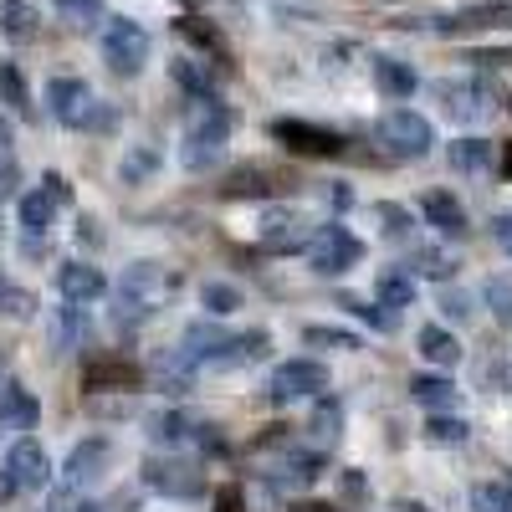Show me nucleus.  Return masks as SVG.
<instances>
[{
    "instance_id": "1",
    "label": "nucleus",
    "mask_w": 512,
    "mask_h": 512,
    "mask_svg": "<svg viewBox=\"0 0 512 512\" xmlns=\"http://www.w3.org/2000/svg\"><path fill=\"white\" fill-rule=\"evenodd\" d=\"M180 287V277L159 267V262H134L123 277H118V292H113V323L118 328H139L159 313V303Z\"/></svg>"
},
{
    "instance_id": "2",
    "label": "nucleus",
    "mask_w": 512,
    "mask_h": 512,
    "mask_svg": "<svg viewBox=\"0 0 512 512\" xmlns=\"http://www.w3.org/2000/svg\"><path fill=\"white\" fill-rule=\"evenodd\" d=\"M231 108L221 98H190V113H185V139H180V164L185 169H210L226 144H231Z\"/></svg>"
},
{
    "instance_id": "3",
    "label": "nucleus",
    "mask_w": 512,
    "mask_h": 512,
    "mask_svg": "<svg viewBox=\"0 0 512 512\" xmlns=\"http://www.w3.org/2000/svg\"><path fill=\"white\" fill-rule=\"evenodd\" d=\"M374 139H379V149L390 159H425L436 149V128L425 123L420 113H410V108H390V113H379Z\"/></svg>"
},
{
    "instance_id": "4",
    "label": "nucleus",
    "mask_w": 512,
    "mask_h": 512,
    "mask_svg": "<svg viewBox=\"0 0 512 512\" xmlns=\"http://www.w3.org/2000/svg\"><path fill=\"white\" fill-rule=\"evenodd\" d=\"M98 47H103V62L118 72V77H139L144 62H149V31L139 21H128V16H113L103 21V36H98Z\"/></svg>"
},
{
    "instance_id": "5",
    "label": "nucleus",
    "mask_w": 512,
    "mask_h": 512,
    "mask_svg": "<svg viewBox=\"0 0 512 512\" xmlns=\"http://www.w3.org/2000/svg\"><path fill=\"white\" fill-rule=\"evenodd\" d=\"M359 256H364V241L349 226H323L308 241V267L323 277H344L349 267H359Z\"/></svg>"
},
{
    "instance_id": "6",
    "label": "nucleus",
    "mask_w": 512,
    "mask_h": 512,
    "mask_svg": "<svg viewBox=\"0 0 512 512\" xmlns=\"http://www.w3.org/2000/svg\"><path fill=\"white\" fill-rule=\"evenodd\" d=\"M144 487L159 492V497L190 502V497L205 492V472H200L195 461H185V456H149V461H144Z\"/></svg>"
},
{
    "instance_id": "7",
    "label": "nucleus",
    "mask_w": 512,
    "mask_h": 512,
    "mask_svg": "<svg viewBox=\"0 0 512 512\" xmlns=\"http://www.w3.org/2000/svg\"><path fill=\"white\" fill-rule=\"evenodd\" d=\"M272 139L287 144L292 154H303V159H338V154H344V134L318 128V123H308V118H277V123H272Z\"/></svg>"
},
{
    "instance_id": "8",
    "label": "nucleus",
    "mask_w": 512,
    "mask_h": 512,
    "mask_svg": "<svg viewBox=\"0 0 512 512\" xmlns=\"http://www.w3.org/2000/svg\"><path fill=\"white\" fill-rule=\"evenodd\" d=\"M47 108L62 128H93V113H98V98L82 77H52L47 82Z\"/></svg>"
},
{
    "instance_id": "9",
    "label": "nucleus",
    "mask_w": 512,
    "mask_h": 512,
    "mask_svg": "<svg viewBox=\"0 0 512 512\" xmlns=\"http://www.w3.org/2000/svg\"><path fill=\"white\" fill-rule=\"evenodd\" d=\"M431 93H436V98H441V108H446L451 118H461V123L487 118V113H492V103H497V93L487 88L482 77H446V82H436Z\"/></svg>"
},
{
    "instance_id": "10",
    "label": "nucleus",
    "mask_w": 512,
    "mask_h": 512,
    "mask_svg": "<svg viewBox=\"0 0 512 512\" xmlns=\"http://www.w3.org/2000/svg\"><path fill=\"white\" fill-rule=\"evenodd\" d=\"M328 390V369L318 359H292L272 374V405H297V400H318Z\"/></svg>"
},
{
    "instance_id": "11",
    "label": "nucleus",
    "mask_w": 512,
    "mask_h": 512,
    "mask_svg": "<svg viewBox=\"0 0 512 512\" xmlns=\"http://www.w3.org/2000/svg\"><path fill=\"white\" fill-rule=\"evenodd\" d=\"M512 26V0H477V6H461L451 16H436L431 31H446V36H466V31H502Z\"/></svg>"
},
{
    "instance_id": "12",
    "label": "nucleus",
    "mask_w": 512,
    "mask_h": 512,
    "mask_svg": "<svg viewBox=\"0 0 512 512\" xmlns=\"http://www.w3.org/2000/svg\"><path fill=\"white\" fill-rule=\"evenodd\" d=\"M318 472H323V456L308 451V446H282V451L267 461V482H272L277 492L308 487V482H318Z\"/></svg>"
},
{
    "instance_id": "13",
    "label": "nucleus",
    "mask_w": 512,
    "mask_h": 512,
    "mask_svg": "<svg viewBox=\"0 0 512 512\" xmlns=\"http://www.w3.org/2000/svg\"><path fill=\"white\" fill-rule=\"evenodd\" d=\"M149 379H154V390H164V395H190L195 379H200V359L185 344L180 349H159L154 364H149Z\"/></svg>"
},
{
    "instance_id": "14",
    "label": "nucleus",
    "mask_w": 512,
    "mask_h": 512,
    "mask_svg": "<svg viewBox=\"0 0 512 512\" xmlns=\"http://www.w3.org/2000/svg\"><path fill=\"white\" fill-rule=\"evenodd\" d=\"M108 466H113V441L88 436V441H77V446H72V456H67V466H62V477H67V487L77 492V487L103 482Z\"/></svg>"
},
{
    "instance_id": "15",
    "label": "nucleus",
    "mask_w": 512,
    "mask_h": 512,
    "mask_svg": "<svg viewBox=\"0 0 512 512\" xmlns=\"http://www.w3.org/2000/svg\"><path fill=\"white\" fill-rule=\"evenodd\" d=\"M6 472L16 477V487L21 492H41L52 482V456L41 451V441L36 436H21L11 451H6Z\"/></svg>"
},
{
    "instance_id": "16",
    "label": "nucleus",
    "mask_w": 512,
    "mask_h": 512,
    "mask_svg": "<svg viewBox=\"0 0 512 512\" xmlns=\"http://www.w3.org/2000/svg\"><path fill=\"white\" fill-rule=\"evenodd\" d=\"M303 226L308 221L297 216V210H262V221H256V246L272 251V256H287V251H297L308 241Z\"/></svg>"
},
{
    "instance_id": "17",
    "label": "nucleus",
    "mask_w": 512,
    "mask_h": 512,
    "mask_svg": "<svg viewBox=\"0 0 512 512\" xmlns=\"http://www.w3.org/2000/svg\"><path fill=\"white\" fill-rule=\"evenodd\" d=\"M267 354H272V333H267V328L226 333V344L205 359V369H246V364H262Z\"/></svg>"
},
{
    "instance_id": "18",
    "label": "nucleus",
    "mask_w": 512,
    "mask_h": 512,
    "mask_svg": "<svg viewBox=\"0 0 512 512\" xmlns=\"http://www.w3.org/2000/svg\"><path fill=\"white\" fill-rule=\"evenodd\" d=\"M57 292L67 297V303H98V297L108 292V277H103V267H93V262H62L57 267Z\"/></svg>"
},
{
    "instance_id": "19",
    "label": "nucleus",
    "mask_w": 512,
    "mask_h": 512,
    "mask_svg": "<svg viewBox=\"0 0 512 512\" xmlns=\"http://www.w3.org/2000/svg\"><path fill=\"white\" fill-rule=\"evenodd\" d=\"M36 420H41L36 395L26 390L21 379H0V425H11V431H31Z\"/></svg>"
},
{
    "instance_id": "20",
    "label": "nucleus",
    "mask_w": 512,
    "mask_h": 512,
    "mask_svg": "<svg viewBox=\"0 0 512 512\" xmlns=\"http://www.w3.org/2000/svg\"><path fill=\"white\" fill-rule=\"evenodd\" d=\"M420 216L431 221L441 236H466V210L451 190H425L420 195Z\"/></svg>"
},
{
    "instance_id": "21",
    "label": "nucleus",
    "mask_w": 512,
    "mask_h": 512,
    "mask_svg": "<svg viewBox=\"0 0 512 512\" xmlns=\"http://www.w3.org/2000/svg\"><path fill=\"white\" fill-rule=\"evenodd\" d=\"M134 384H139V369L128 359H93L88 369H82V390H93V395H103V390H134Z\"/></svg>"
},
{
    "instance_id": "22",
    "label": "nucleus",
    "mask_w": 512,
    "mask_h": 512,
    "mask_svg": "<svg viewBox=\"0 0 512 512\" xmlns=\"http://www.w3.org/2000/svg\"><path fill=\"white\" fill-rule=\"evenodd\" d=\"M144 425H149V441L164 446V451H175V446L195 441V431H200V420H190L185 410H154Z\"/></svg>"
},
{
    "instance_id": "23",
    "label": "nucleus",
    "mask_w": 512,
    "mask_h": 512,
    "mask_svg": "<svg viewBox=\"0 0 512 512\" xmlns=\"http://www.w3.org/2000/svg\"><path fill=\"white\" fill-rule=\"evenodd\" d=\"M82 338H88V313H82V303H67L52 313V354H72L82 349Z\"/></svg>"
},
{
    "instance_id": "24",
    "label": "nucleus",
    "mask_w": 512,
    "mask_h": 512,
    "mask_svg": "<svg viewBox=\"0 0 512 512\" xmlns=\"http://www.w3.org/2000/svg\"><path fill=\"white\" fill-rule=\"evenodd\" d=\"M0 36L16 41V47L36 41V36H41V16H36V6H26V0H0Z\"/></svg>"
},
{
    "instance_id": "25",
    "label": "nucleus",
    "mask_w": 512,
    "mask_h": 512,
    "mask_svg": "<svg viewBox=\"0 0 512 512\" xmlns=\"http://www.w3.org/2000/svg\"><path fill=\"white\" fill-rule=\"evenodd\" d=\"M374 88H379L384 98L400 103V98H410V93L420 88V77H415L400 57H374Z\"/></svg>"
},
{
    "instance_id": "26",
    "label": "nucleus",
    "mask_w": 512,
    "mask_h": 512,
    "mask_svg": "<svg viewBox=\"0 0 512 512\" xmlns=\"http://www.w3.org/2000/svg\"><path fill=\"white\" fill-rule=\"evenodd\" d=\"M52 216H57V195H52L47 185L21 195V231H26V236H47V231H52Z\"/></svg>"
},
{
    "instance_id": "27",
    "label": "nucleus",
    "mask_w": 512,
    "mask_h": 512,
    "mask_svg": "<svg viewBox=\"0 0 512 512\" xmlns=\"http://www.w3.org/2000/svg\"><path fill=\"white\" fill-rule=\"evenodd\" d=\"M410 400L425 405V410H451V405L461 400V390H456L446 374H415V379H410Z\"/></svg>"
},
{
    "instance_id": "28",
    "label": "nucleus",
    "mask_w": 512,
    "mask_h": 512,
    "mask_svg": "<svg viewBox=\"0 0 512 512\" xmlns=\"http://www.w3.org/2000/svg\"><path fill=\"white\" fill-rule=\"evenodd\" d=\"M308 436H313V446H333L338 436H344V405H338L333 395H318V405L308 415Z\"/></svg>"
},
{
    "instance_id": "29",
    "label": "nucleus",
    "mask_w": 512,
    "mask_h": 512,
    "mask_svg": "<svg viewBox=\"0 0 512 512\" xmlns=\"http://www.w3.org/2000/svg\"><path fill=\"white\" fill-rule=\"evenodd\" d=\"M159 164H164V154H159L154 144H134V149L118 159V180H123V185H144V180L159 175Z\"/></svg>"
},
{
    "instance_id": "30",
    "label": "nucleus",
    "mask_w": 512,
    "mask_h": 512,
    "mask_svg": "<svg viewBox=\"0 0 512 512\" xmlns=\"http://www.w3.org/2000/svg\"><path fill=\"white\" fill-rule=\"evenodd\" d=\"M374 303L379 308H390V313H400V308H410L415 303V282H410V272H379V282H374Z\"/></svg>"
},
{
    "instance_id": "31",
    "label": "nucleus",
    "mask_w": 512,
    "mask_h": 512,
    "mask_svg": "<svg viewBox=\"0 0 512 512\" xmlns=\"http://www.w3.org/2000/svg\"><path fill=\"white\" fill-rule=\"evenodd\" d=\"M415 349H420V359H431L436 369H451V364H461V344H456V338H451L446 328H420Z\"/></svg>"
},
{
    "instance_id": "32",
    "label": "nucleus",
    "mask_w": 512,
    "mask_h": 512,
    "mask_svg": "<svg viewBox=\"0 0 512 512\" xmlns=\"http://www.w3.org/2000/svg\"><path fill=\"white\" fill-rule=\"evenodd\" d=\"M169 77H175L190 98H216V77H210L205 62H195V57H175L169 62Z\"/></svg>"
},
{
    "instance_id": "33",
    "label": "nucleus",
    "mask_w": 512,
    "mask_h": 512,
    "mask_svg": "<svg viewBox=\"0 0 512 512\" xmlns=\"http://www.w3.org/2000/svg\"><path fill=\"white\" fill-rule=\"evenodd\" d=\"M0 103H6L16 118H31V88L16 62H0Z\"/></svg>"
},
{
    "instance_id": "34",
    "label": "nucleus",
    "mask_w": 512,
    "mask_h": 512,
    "mask_svg": "<svg viewBox=\"0 0 512 512\" xmlns=\"http://www.w3.org/2000/svg\"><path fill=\"white\" fill-rule=\"evenodd\" d=\"M200 308H205L210 318H231V313L241 308V287H236V282H216V277H210V282L200 287Z\"/></svg>"
},
{
    "instance_id": "35",
    "label": "nucleus",
    "mask_w": 512,
    "mask_h": 512,
    "mask_svg": "<svg viewBox=\"0 0 512 512\" xmlns=\"http://www.w3.org/2000/svg\"><path fill=\"white\" fill-rule=\"evenodd\" d=\"M451 164L461 169V175H482V169H492V144L487 139H456Z\"/></svg>"
},
{
    "instance_id": "36",
    "label": "nucleus",
    "mask_w": 512,
    "mask_h": 512,
    "mask_svg": "<svg viewBox=\"0 0 512 512\" xmlns=\"http://www.w3.org/2000/svg\"><path fill=\"white\" fill-rule=\"evenodd\" d=\"M466 436H472V425L446 415V410H436L431 425H425V441H431V446H466Z\"/></svg>"
},
{
    "instance_id": "37",
    "label": "nucleus",
    "mask_w": 512,
    "mask_h": 512,
    "mask_svg": "<svg viewBox=\"0 0 512 512\" xmlns=\"http://www.w3.org/2000/svg\"><path fill=\"white\" fill-rule=\"evenodd\" d=\"M410 272L431 277V282H451L456 256H451V251H441V246H420V251H415V262H410Z\"/></svg>"
},
{
    "instance_id": "38",
    "label": "nucleus",
    "mask_w": 512,
    "mask_h": 512,
    "mask_svg": "<svg viewBox=\"0 0 512 512\" xmlns=\"http://www.w3.org/2000/svg\"><path fill=\"white\" fill-rule=\"evenodd\" d=\"M303 338L313 349H328V354H354L359 349V333H349V328H323V323H313V328H303Z\"/></svg>"
},
{
    "instance_id": "39",
    "label": "nucleus",
    "mask_w": 512,
    "mask_h": 512,
    "mask_svg": "<svg viewBox=\"0 0 512 512\" xmlns=\"http://www.w3.org/2000/svg\"><path fill=\"white\" fill-rule=\"evenodd\" d=\"M272 190H282L272 169H241V175L226 185V195H231V200H246V195H272Z\"/></svg>"
},
{
    "instance_id": "40",
    "label": "nucleus",
    "mask_w": 512,
    "mask_h": 512,
    "mask_svg": "<svg viewBox=\"0 0 512 512\" xmlns=\"http://www.w3.org/2000/svg\"><path fill=\"white\" fill-rule=\"evenodd\" d=\"M482 303L492 308L497 328H512V282L507 277H487L482 282Z\"/></svg>"
},
{
    "instance_id": "41",
    "label": "nucleus",
    "mask_w": 512,
    "mask_h": 512,
    "mask_svg": "<svg viewBox=\"0 0 512 512\" xmlns=\"http://www.w3.org/2000/svg\"><path fill=\"white\" fill-rule=\"evenodd\" d=\"M472 512H512V482H477Z\"/></svg>"
},
{
    "instance_id": "42",
    "label": "nucleus",
    "mask_w": 512,
    "mask_h": 512,
    "mask_svg": "<svg viewBox=\"0 0 512 512\" xmlns=\"http://www.w3.org/2000/svg\"><path fill=\"white\" fill-rule=\"evenodd\" d=\"M374 221H379V231L390 236V241H405V236H410V210H400V205H390V200L374 205Z\"/></svg>"
},
{
    "instance_id": "43",
    "label": "nucleus",
    "mask_w": 512,
    "mask_h": 512,
    "mask_svg": "<svg viewBox=\"0 0 512 512\" xmlns=\"http://www.w3.org/2000/svg\"><path fill=\"white\" fill-rule=\"evenodd\" d=\"M175 26H180V36H190V41H195V47H205V52H221V57H226V41H221V31H216V26H200L195 16H180Z\"/></svg>"
},
{
    "instance_id": "44",
    "label": "nucleus",
    "mask_w": 512,
    "mask_h": 512,
    "mask_svg": "<svg viewBox=\"0 0 512 512\" xmlns=\"http://www.w3.org/2000/svg\"><path fill=\"white\" fill-rule=\"evenodd\" d=\"M52 6H57L62 21H72V26H93V21H103V0H52Z\"/></svg>"
},
{
    "instance_id": "45",
    "label": "nucleus",
    "mask_w": 512,
    "mask_h": 512,
    "mask_svg": "<svg viewBox=\"0 0 512 512\" xmlns=\"http://www.w3.org/2000/svg\"><path fill=\"white\" fill-rule=\"evenodd\" d=\"M344 308L359 313L364 323H374L379 333H395V323H400V313H390V308H369V303H359V297H344Z\"/></svg>"
},
{
    "instance_id": "46",
    "label": "nucleus",
    "mask_w": 512,
    "mask_h": 512,
    "mask_svg": "<svg viewBox=\"0 0 512 512\" xmlns=\"http://www.w3.org/2000/svg\"><path fill=\"white\" fill-rule=\"evenodd\" d=\"M11 195H21V164L16 154L0 149V200H11Z\"/></svg>"
},
{
    "instance_id": "47",
    "label": "nucleus",
    "mask_w": 512,
    "mask_h": 512,
    "mask_svg": "<svg viewBox=\"0 0 512 512\" xmlns=\"http://www.w3.org/2000/svg\"><path fill=\"white\" fill-rule=\"evenodd\" d=\"M441 313L466 323V318H472V297H466V292H446V297H441Z\"/></svg>"
},
{
    "instance_id": "48",
    "label": "nucleus",
    "mask_w": 512,
    "mask_h": 512,
    "mask_svg": "<svg viewBox=\"0 0 512 512\" xmlns=\"http://www.w3.org/2000/svg\"><path fill=\"white\" fill-rule=\"evenodd\" d=\"M216 512H246L241 487H221V492H216Z\"/></svg>"
},
{
    "instance_id": "49",
    "label": "nucleus",
    "mask_w": 512,
    "mask_h": 512,
    "mask_svg": "<svg viewBox=\"0 0 512 512\" xmlns=\"http://www.w3.org/2000/svg\"><path fill=\"white\" fill-rule=\"evenodd\" d=\"M77 241H82V246H98V241H103V231H98L93 216H82V221H77Z\"/></svg>"
},
{
    "instance_id": "50",
    "label": "nucleus",
    "mask_w": 512,
    "mask_h": 512,
    "mask_svg": "<svg viewBox=\"0 0 512 512\" xmlns=\"http://www.w3.org/2000/svg\"><path fill=\"white\" fill-rule=\"evenodd\" d=\"M492 236H497V246L512 256V216H497V221H492Z\"/></svg>"
},
{
    "instance_id": "51",
    "label": "nucleus",
    "mask_w": 512,
    "mask_h": 512,
    "mask_svg": "<svg viewBox=\"0 0 512 512\" xmlns=\"http://www.w3.org/2000/svg\"><path fill=\"white\" fill-rule=\"evenodd\" d=\"M41 185H47V190L57 195V205H67V200H72V185H67L62 175H47V180H41Z\"/></svg>"
},
{
    "instance_id": "52",
    "label": "nucleus",
    "mask_w": 512,
    "mask_h": 512,
    "mask_svg": "<svg viewBox=\"0 0 512 512\" xmlns=\"http://www.w3.org/2000/svg\"><path fill=\"white\" fill-rule=\"evenodd\" d=\"M328 205H333V210H349V205H354V190H349V185H333V190H328Z\"/></svg>"
},
{
    "instance_id": "53",
    "label": "nucleus",
    "mask_w": 512,
    "mask_h": 512,
    "mask_svg": "<svg viewBox=\"0 0 512 512\" xmlns=\"http://www.w3.org/2000/svg\"><path fill=\"white\" fill-rule=\"evenodd\" d=\"M344 492L359 502V497H364V477H359V472H344Z\"/></svg>"
},
{
    "instance_id": "54",
    "label": "nucleus",
    "mask_w": 512,
    "mask_h": 512,
    "mask_svg": "<svg viewBox=\"0 0 512 512\" xmlns=\"http://www.w3.org/2000/svg\"><path fill=\"white\" fill-rule=\"evenodd\" d=\"M292 512H344V507H333V502H292Z\"/></svg>"
},
{
    "instance_id": "55",
    "label": "nucleus",
    "mask_w": 512,
    "mask_h": 512,
    "mask_svg": "<svg viewBox=\"0 0 512 512\" xmlns=\"http://www.w3.org/2000/svg\"><path fill=\"white\" fill-rule=\"evenodd\" d=\"M11 492H21V487H16V477H11V472H0V502H6Z\"/></svg>"
},
{
    "instance_id": "56",
    "label": "nucleus",
    "mask_w": 512,
    "mask_h": 512,
    "mask_svg": "<svg viewBox=\"0 0 512 512\" xmlns=\"http://www.w3.org/2000/svg\"><path fill=\"white\" fill-rule=\"evenodd\" d=\"M395 512H431V507L415 502V497H400V502H395Z\"/></svg>"
},
{
    "instance_id": "57",
    "label": "nucleus",
    "mask_w": 512,
    "mask_h": 512,
    "mask_svg": "<svg viewBox=\"0 0 512 512\" xmlns=\"http://www.w3.org/2000/svg\"><path fill=\"white\" fill-rule=\"evenodd\" d=\"M502 175H507V180H512V144H507V149H502Z\"/></svg>"
},
{
    "instance_id": "58",
    "label": "nucleus",
    "mask_w": 512,
    "mask_h": 512,
    "mask_svg": "<svg viewBox=\"0 0 512 512\" xmlns=\"http://www.w3.org/2000/svg\"><path fill=\"white\" fill-rule=\"evenodd\" d=\"M6 292H11V277H6V272H0V297H6Z\"/></svg>"
}]
</instances>
